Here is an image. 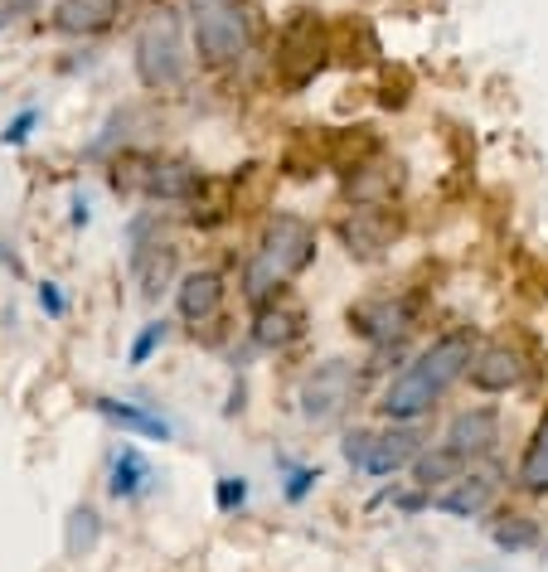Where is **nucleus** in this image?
Segmentation results:
<instances>
[{"instance_id": "f257e3e1", "label": "nucleus", "mask_w": 548, "mask_h": 572, "mask_svg": "<svg viewBox=\"0 0 548 572\" xmlns=\"http://www.w3.org/2000/svg\"><path fill=\"white\" fill-rule=\"evenodd\" d=\"M475 349H481V340H475L471 326H457V330H447V335H437L418 359L403 364V369L393 373V383L384 389V398H379V412H384L388 422L428 418V412L451 393V383L467 379Z\"/></svg>"}, {"instance_id": "f03ea898", "label": "nucleus", "mask_w": 548, "mask_h": 572, "mask_svg": "<svg viewBox=\"0 0 548 572\" xmlns=\"http://www.w3.org/2000/svg\"><path fill=\"white\" fill-rule=\"evenodd\" d=\"M316 263V228L302 214H272L257 233V247L243 267V296L253 306L282 296L292 277H302Z\"/></svg>"}, {"instance_id": "7ed1b4c3", "label": "nucleus", "mask_w": 548, "mask_h": 572, "mask_svg": "<svg viewBox=\"0 0 548 572\" xmlns=\"http://www.w3.org/2000/svg\"><path fill=\"white\" fill-rule=\"evenodd\" d=\"M335 64V45H330V25L316 10H292L277 29L272 45V78L286 92H306L311 82Z\"/></svg>"}, {"instance_id": "20e7f679", "label": "nucleus", "mask_w": 548, "mask_h": 572, "mask_svg": "<svg viewBox=\"0 0 548 572\" xmlns=\"http://www.w3.org/2000/svg\"><path fill=\"white\" fill-rule=\"evenodd\" d=\"M131 64H137L141 88L151 92H175L190 78V54H184V35H180V15L175 10H156L146 15V25L137 29V45H131Z\"/></svg>"}, {"instance_id": "39448f33", "label": "nucleus", "mask_w": 548, "mask_h": 572, "mask_svg": "<svg viewBox=\"0 0 548 572\" xmlns=\"http://www.w3.org/2000/svg\"><path fill=\"white\" fill-rule=\"evenodd\" d=\"M359 403V373L349 359H326L302 383V418L311 428H340Z\"/></svg>"}, {"instance_id": "423d86ee", "label": "nucleus", "mask_w": 548, "mask_h": 572, "mask_svg": "<svg viewBox=\"0 0 548 572\" xmlns=\"http://www.w3.org/2000/svg\"><path fill=\"white\" fill-rule=\"evenodd\" d=\"M253 49V15L238 0L194 15V54L204 68H233Z\"/></svg>"}, {"instance_id": "0eeeda50", "label": "nucleus", "mask_w": 548, "mask_h": 572, "mask_svg": "<svg viewBox=\"0 0 548 572\" xmlns=\"http://www.w3.org/2000/svg\"><path fill=\"white\" fill-rule=\"evenodd\" d=\"M335 233H340V243H345L349 257H359V263H379V257L398 243L403 218H398L393 204H355V209L340 214Z\"/></svg>"}, {"instance_id": "6e6552de", "label": "nucleus", "mask_w": 548, "mask_h": 572, "mask_svg": "<svg viewBox=\"0 0 548 572\" xmlns=\"http://www.w3.org/2000/svg\"><path fill=\"white\" fill-rule=\"evenodd\" d=\"M349 330L374 349H398L418 330V296H369L349 306Z\"/></svg>"}, {"instance_id": "1a4fd4ad", "label": "nucleus", "mask_w": 548, "mask_h": 572, "mask_svg": "<svg viewBox=\"0 0 548 572\" xmlns=\"http://www.w3.org/2000/svg\"><path fill=\"white\" fill-rule=\"evenodd\" d=\"M475 393H510L530 379V349L520 340H490V345L475 349L471 369H467Z\"/></svg>"}, {"instance_id": "9d476101", "label": "nucleus", "mask_w": 548, "mask_h": 572, "mask_svg": "<svg viewBox=\"0 0 548 572\" xmlns=\"http://www.w3.org/2000/svg\"><path fill=\"white\" fill-rule=\"evenodd\" d=\"M495 495H500V471L485 466V471H467L451 485L432 491V509H437V514H451V519H481L485 509L495 505Z\"/></svg>"}, {"instance_id": "9b49d317", "label": "nucleus", "mask_w": 548, "mask_h": 572, "mask_svg": "<svg viewBox=\"0 0 548 572\" xmlns=\"http://www.w3.org/2000/svg\"><path fill=\"white\" fill-rule=\"evenodd\" d=\"M495 442H500V412L495 408H461L457 418L447 422V432H442V446L457 452L467 466L485 461V456L495 452Z\"/></svg>"}, {"instance_id": "f8f14e48", "label": "nucleus", "mask_w": 548, "mask_h": 572, "mask_svg": "<svg viewBox=\"0 0 548 572\" xmlns=\"http://www.w3.org/2000/svg\"><path fill=\"white\" fill-rule=\"evenodd\" d=\"M131 277L141 287V301H161V291H170V282L180 277V247L170 238H137Z\"/></svg>"}, {"instance_id": "ddd939ff", "label": "nucleus", "mask_w": 548, "mask_h": 572, "mask_svg": "<svg viewBox=\"0 0 548 572\" xmlns=\"http://www.w3.org/2000/svg\"><path fill=\"white\" fill-rule=\"evenodd\" d=\"M302 335H306V306L296 296L282 291V296L257 306V316H253V345L257 349H286Z\"/></svg>"}, {"instance_id": "4468645a", "label": "nucleus", "mask_w": 548, "mask_h": 572, "mask_svg": "<svg viewBox=\"0 0 548 572\" xmlns=\"http://www.w3.org/2000/svg\"><path fill=\"white\" fill-rule=\"evenodd\" d=\"M428 452L422 446V432L412 422H393L388 432H374V446H369V461H365V475H398V471H412V461Z\"/></svg>"}, {"instance_id": "2eb2a0df", "label": "nucleus", "mask_w": 548, "mask_h": 572, "mask_svg": "<svg viewBox=\"0 0 548 572\" xmlns=\"http://www.w3.org/2000/svg\"><path fill=\"white\" fill-rule=\"evenodd\" d=\"M326 137V165L340 175H355L365 170V165H374L379 155H384V137H379L374 127H335V131H320Z\"/></svg>"}, {"instance_id": "dca6fc26", "label": "nucleus", "mask_w": 548, "mask_h": 572, "mask_svg": "<svg viewBox=\"0 0 548 572\" xmlns=\"http://www.w3.org/2000/svg\"><path fill=\"white\" fill-rule=\"evenodd\" d=\"M224 296H229V287H224V277L214 272V267H204V272H184L180 287H175V310H180L184 326L200 330L204 320H214L224 310Z\"/></svg>"}, {"instance_id": "f3484780", "label": "nucleus", "mask_w": 548, "mask_h": 572, "mask_svg": "<svg viewBox=\"0 0 548 572\" xmlns=\"http://www.w3.org/2000/svg\"><path fill=\"white\" fill-rule=\"evenodd\" d=\"M204 185V170L184 155H156L151 165V180H146V200H161V204H190Z\"/></svg>"}, {"instance_id": "a211bd4d", "label": "nucleus", "mask_w": 548, "mask_h": 572, "mask_svg": "<svg viewBox=\"0 0 548 572\" xmlns=\"http://www.w3.org/2000/svg\"><path fill=\"white\" fill-rule=\"evenodd\" d=\"M122 15V0H59L54 5V29L74 39L107 35Z\"/></svg>"}, {"instance_id": "6ab92c4d", "label": "nucleus", "mask_w": 548, "mask_h": 572, "mask_svg": "<svg viewBox=\"0 0 548 572\" xmlns=\"http://www.w3.org/2000/svg\"><path fill=\"white\" fill-rule=\"evenodd\" d=\"M330 45H335V59H345L349 68H369L384 59V45H379V29L369 25L365 15H345L330 25Z\"/></svg>"}, {"instance_id": "aec40b11", "label": "nucleus", "mask_w": 548, "mask_h": 572, "mask_svg": "<svg viewBox=\"0 0 548 572\" xmlns=\"http://www.w3.org/2000/svg\"><path fill=\"white\" fill-rule=\"evenodd\" d=\"M229 185H233V214L238 218L263 214L267 204H272V194H277V170L272 165H263V161H247L229 175Z\"/></svg>"}, {"instance_id": "412c9836", "label": "nucleus", "mask_w": 548, "mask_h": 572, "mask_svg": "<svg viewBox=\"0 0 548 572\" xmlns=\"http://www.w3.org/2000/svg\"><path fill=\"white\" fill-rule=\"evenodd\" d=\"M151 481H156V471H151V461L137 446H122V452L112 456V475H107L112 500H141V495L151 491Z\"/></svg>"}, {"instance_id": "4be33fe9", "label": "nucleus", "mask_w": 548, "mask_h": 572, "mask_svg": "<svg viewBox=\"0 0 548 572\" xmlns=\"http://www.w3.org/2000/svg\"><path fill=\"white\" fill-rule=\"evenodd\" d=\"M229 218H233V185L229 180H209V175H204L200 194L190 200V214H184V224L200 228V233H209V228L229 224Z\"/></svg>"}, {"instance_id": "5701e85b", "label": "nucleus", "mask_w": 548, "mask_h": 572, "mask_svg": "<svg viewBox=\"0 0 548 572\" xmlns=\"http://www.w3.org/2000/svg\"><path fill=\"white\" fill-rule=\"evenodd\" d=\"M92 412H102V418L112 422V428L122 432H137V436H156L165 442L170 436V422L156 418L151 408H141V403H122V398H92Z\"/></svg>"}, {"instance_id": "b1692460", "label": "nucleus", "mask_w": 548, "mask_h": 572, "mask_svg": "<svg viewBox=\"0 0 548 572\" xmlns=\"http://www.w3.org/2000/svg\"><path fill=\"white\" fill-rule=\"evenodd\" d=\"M457 475H467V461H461L457 452H447V446H432V452H422L418 461H412V481H418L422 495L442 491V485H451Z\"/></svg>"}, {"instance_id": "393cba45", "label": "nucleus", "mask_w": 548, "mask_h": 572, "mask_svg": "<svg viewBox=\"0 0 548 572\" xmlns=\"http://www.w3.org/2000/svg\"><path fill=\"white\" fill-rule=\"evenodd\" d=\"M393 190H398V165H365V170H355V175H345V194L355 204H388L393 200Z\"/></svg>"}, {"instance_id": "a878e982", "label": "nucleus", "mask_w": 548, "mask_h": 572, "mask_svg": "<svg viewBox=\"0 0 548 572\" xmlns=\"http://www.w3.org/2000/svg\"><path fill=\"white\" fill-rule=\"evenodd\" d=\"M514 481H520V491H530V495H548V412L539 418V428H534L530 446H524Z\"/></svg>"}, {"instance_id": "bb28decb", "label": "nucleus", "mask_w": 548, "mask_h": 572, "mask_svg": "<svg viewBox=\"0 0 548 572\" xmlns=\"http://www.w3.org/2000/svg\"><path fill=\"white\" fill-rule=\"evenodd\" d=\"M490 538H495V548H505V554H530V548H539L544 534H539V519H530V514H520V509H510V514L495 519Z\"/></svg>"}, {"instance_id": "cd10ccee", "label": "nucleus", "mask_w": 548, "mask_h": 572, "mask_svg": "<svg viewBox=\"0 0 548 572\" xmlns=\"http://www.w3.org/2000/svg\"><path fill=\"white\" fill-rule=\"evenodd\" d=\"M151 165H156V155H146V151H122L117 161H112V170H107L112 190H117V194H146Z\"/></svg>"}, {"instance_id": "c85d7f7f", "label": "nucleus", "mask_w": 548, "mask_h": 572, "mask_svg": "<svg viewBox=\"0 0 548 572\" xmlns=\"http://www.w3.org/2000/svg\"><path fill=\"white\" fill-rule=\"evenodd\" d=\"M98 538H102V519H98V509L78 505L74 514H68V554H74V558H88L92 548H98Z\"/></svg>"}, {"instance_id": "c756f323", "label": "nucleus", "mask_w": 548, "mask_h": 572, "mask_svg": "<svg viewBox=\"0 0 548 572\" xmlns=\"http://www.w3.org/2000/svg\"><path fill=\"white\" fill-rule=\"evenodd\" d=\"M165 330H170V326H165V320H146V330H141V335L137 340H131V369H141V364H151V355H156V349L165 345Z\"/></svg>"}, {"instance_id": "7c9ffc66", "label": "nucleus", "mask_w": 548, "mask_h": 572, "mask_svg": "<svg viewBox=\"0 0 548 572\" xmlns=\"http://www.w3.org/2000/svg\"><path fill=\"white\" fill-rule=\"evenodd\" d=\"M369 446H374V432H369V428H355V432H345V442H340V456H345V461L355 466V471H365Z\"/></svg>"}, {"instance_id": "2f4dec72", "label": "nucleus", "mask_w": 548, "mask_h": 572, "mask_svg": "<svg viewBox=\"0 0 548 572\" xmlns=\"http://www.w3.org/2000/svg\"><path fill=\"white\" fill-rule=\"evenodd\" d=\"M243 500H247V481H243V475H224V481H219V509H224V514H233Z\"/></svg>"}, {"instance_id": "473e14b6", "label": "nucleus", "mask_w": 548, "mask_h": 572, "mask_svg": "<svg viewBox=\"0 0 548 572\" xmlns=\"http://www.w3.org/2000/svg\"><path fill=\"white\" fill-rule=\"evenodd\" d=\"M320 481V471H311V466H296L292 471V481H286V500L292 505H302L306 495H311V485Z\"/></svg>"}, {"instance_id": "72a5a7b5", "label": "nucleus", "mask_w": 548, "mask_h": 572, "mask_svg": "<svg viewBox=\"0 0 548 572\" xmlns=\"http://www.w3.org/2000/svg\"><path fill=\"white\" fill-rule=\"evenodd\" d=\"M35 122H39V112H35V107H29V112H20V117L10 122V127H5V145H20V141H25V137H29V127H35Z\"/></svg>"}, {"instance_id": "f704fd0d", "label": "nucleus", "mask_w": 548, "mask_h": 572, "mask_svg": "<svg viewBox=\"0 0 548 572\" xmlns=\"http://www.w3.org/2000/svg\"><path fill=\"white\" fill-rule=\"evenodd\" d=\"M39 306H44L49 316H64L68 301H64V291H59L54 282H39Z\"/></svg>"}, {"instance_id": "c9c22d12", "label": "nucleus", "mask_w": 548, "mask_h": 572, "mask_svg": "<svg viewBox=\"0 0 548 572\" xmlns=\"http://www.w3.org/2000/svg\"><path fill=\"white\" fill-rule=\"evenodd\" d=\"M74 224H78V228L88 224V200H82V194H78V200H74Z\"/></svg>"}, {"instance_id": "e433bc0d", "label": "nucleus", "mask_w": 548, "mask_h": 572, "mask_svg": "<svg viewBox=\"0 0 548 572\" xmlns=\"http://www.w3.org/2000/svg\"><path fill=\"white\" fill-rule=\"evenodd\" d=\"M214 5H229V0H190V15H200V10H214Z\"/></svg>"}, {"instance_id": "4c0bfd02", "label": "nucleus", "mask_w": 548, "mask_h": 572, "mask_svg": "<svg viewBox=\"0 0 548 572\" xmlns=\"http://www.w3.org/2000/svg\"><path fill=\"white\" fill-rule=\"evenodd\" d=\"M5 5H15V10H25V5H29V0H5Z\"/></svg>"}, {"instance_id": "58836bf2", "label": "nucleus", "mask_w": 548, "mask_h": 572, "mask_svg": "<svg viewBox=\"0 0 548 572\" xmlns=\"http://www.w3.org/2000/svg\"><path fill=\"white\" fill-rule=\"evenodd\" d=\"M141 5H161V0H141Z\"/></svg>"}]
</instances>
